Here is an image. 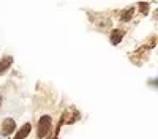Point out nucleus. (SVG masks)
Segmentation results:
<instances>
[{
    "label": "nucleus",
    "instance_id": "nucleus-1",
    "mask_svg": "<svg viewBox=\"0 0 158 139\" xmlns=\"http://www.w3.org/2000/svg\"><path fill=\"white\" fill-rule=\"evenodd\" d=\"M52 128V117L51 116H41L38 120V126H36V139H43L44 136H48L51 133Z\"/></svg>",
    "mask_w": 158,
    "mask_h": 139
},
{
    "label": "nucleus",
    "instance_id": "nucleus-8",
    "mask_svg": "<svg viewBox=\"0 0 158 139\" xmlns=\"http://www.w3.org/2000/svg\"><path fill=\"white\" fill-rule=\"evenodd\" d=\"M2 101H3V98H2V96H0V106H2Z\"/></svg>",
    "mask_w": 158,
    "mask_h": 139
},
{
    "label": "nucleus",
    "instance_id": "nucleus-2",
    "mask_svg": "<svg viewBox=\"0 0 158 139\" xmlns=\"http://www.w3.org/2000/svg\"><path fill=\"white\" fill-rule=\"evenodd\" d=\"M15 130H16V122H15V119L6 117V119L2 122V126H0V134H2L3 137H8V136H11L13 133H15Z\"/></svg>",
    "mask_w": 158,
    "mask_h": 139
},
{
    "label": "nucleus",
    "instance_id": "nucleus-7",
    "mask_svg": "<svg viewBox=\"0 0 158 139\" xmlns=\"http://www.w3.org/2000/svg\"><path fill=\"white\" fill-rule=\"evenodd\" d=\"M138 6L141 8L142 14H147V13H149V3H146V2H139V5H138Z\"/></svg>",
    "mask_w": 158,
    "mask_h": 139
},
{
    "label": "nucleus",
    "instance_id": "nucleus-3",
    "mask_svg": "<svg viewBox=\"0 0 158 139\" xmlns=\"http://www.w3.org/2000/svg\"><path fill=\"white\" fill-rule=\"evenodd\" d=\"M30 131H32V125L27 122V123H24L21 128L18 130V133L15 134V137H13V139H25V137L30 134Z\"/></svg>",
    "mask_w": 158,
    "mask_h": 139
},
{
    "label": "nucleus",
    "instance_id": "nucleus-5",
    "mask_svg": "<svg viewBox=\"0 0 158 139\" xmlns=\"http://www.w3.org/2000/svg\"><path fill=\"white\" fill-rule=\"evenodd\" d=\"M123 35H125V32H123V30L114 29V30H112V33H111V43H112V44H118V43L122 41Z\"/></svg>",
    "mask_w": 158,
    "mask_h": 139
},
{
    "label": "nucleus",
    "instance_id": "nucleus-6",
    "mask_svg": "<svg viewBox=\"0 0 158 139\" xmlns=\"http://www.w3.org/2000/svg\"><path fill=\"white\" fill-rule=\"evenodd\" d=\"M131 18H133V8L125 10V11L122 13V16H120V19H122V21H130Z\"/></svg>",
    "mask_w": 158,
    "mask_h": 139
},
{
    "label": "nucleus",
    "instance_id": "nucleus-4",
    "mask_svg": "<svg viewBox=\"0 0 158 139\" xmlns=\"http://www.w3.org/2000/svg\"><path fill=\"white\" fill-rule=\"evenodd\" d=\"M11 65H13V57L11 55H5L2 60H0V76H2L5 71H8Z\"/></svg>",
    "mask_w": 158,
    "mask_h": 139
}]
</instances>
